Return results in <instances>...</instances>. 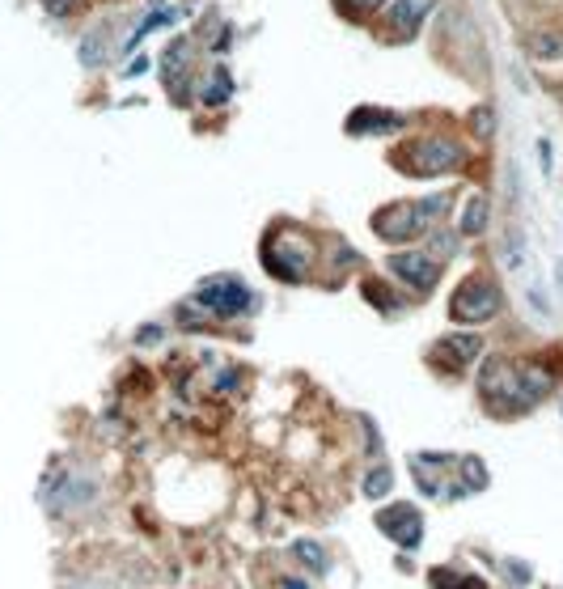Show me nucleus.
<instances>
[{"label": "nucleus", "mask_w": 563, "mask_h": 589, "mask_svg": "<svg viewBox=\"0 0 563 589\" xmlns=\"http://www.w3.org/2000/svg\"><path fill=\"white\" fill-rule=\"evenodd\" d=\"M550 382H555L550 369L495 356V361H487V369H483V399L495 407H504V411H525V407H534L538 399L550 391Z\"/></svg>", "instance_id": "nucleus-1"}, {"label": "nucleus", "mask_w": 563, "mask_h": 589, "mask_svg": "<svg viewBox=\"0 0 563 589\" xmlns=\"http://www.w3.org/2000/svg\"><path fill=\"white\" fill-rule=\"evenodd\" d=\"M390 271H394L399 281H407L411 289H420V293L437 284V259H428V254H420V251L390 254Z\"/></svg>", "instance_id": "nucleus-7"}, {"label": "nucleus", "mask_w": 563, "mask_h": 589, "mask_svg": "<svg viewBox=\"0 0 563 589\" xmlns=\"http://www.w3.org/2000/svg\"><path fill=\"white\" fill-rule=\"evenodd\" d=\"M195 297H199V306H208L212 314H220V318H237V314H250V309H254V293H250L242 281H234V276L204 281L195 289Z\"/></svg>", "instance_id": "nucleus-4"}, {"label": "nucleus", "mask_w": 563, "mask_h": 589, "mask_svg": "<svg viewBox=\"0 0 563 589\" xmlns=\"http://www.w3.org/2000/svg\"><path fill=\"white\" fill-rule=\"evenodd\" d=\"M182 60H187V42H174V47H170V51L162 56V72H165V85H170V94H179Z\"/></svg>", "instance_id": "nucleus-10"}, {"label": "nucleus", "mask_w": 563, "mask_h": 589, "mask_svg": "<svg viewBox=\"0 0 563 589\" xmlns=\"http://www.w3.org/2000/svg\"><path fill=\"white\" fill-rule=\"evenodd\" d=\"M297 551H301V556H305V560H309V564H318V568H322V556H318V551H314V543H301V548H297Z\"/></svg>", "instance_id": "nucleus-17"}, {"label": "nucleus", "mask_w": 563, "mask_h": 589, "mask_svg": "<svg viewBox=\"0 0 563 589\" xmlns=\"http://www.w3.org/2000/svg\"><path fill=\"white\" fill-rule=\"evenodd\" d=\"M344 5H352V9H377V5H385V0H344Z\"/></svg>", "instance_id": "nucleus-18"}, {"label": "nucleus", "mask_w": 563, "mask_h": 589, "mask_svg": "<svg viewBox=\"0 0 563 589\" xmlns=\"http://www.w3.org/2000/svg\"><path fill=\"white\" fill-rule=\"evenodd\" d=\"M220 98H229V81H225V77H217V81H212V89H208V106H217Z\"/></svg>", "instance_id": "nucleus-15"}, {"label": "nucleus", "mask_w": 563, "mask_h": 589, "mask_svg": "<svg viewBox=\"0 0 563 589\" xmlns=\"http://www.w3.org/2000/svg\"><path fill=\"white\" fill-rule=\"evenodd\" d=\"M385 488H390V475H385V471H373L369 483H365V492H369V496H382Z\"/></svg>", "instance_id": "nucleus-14"}, {"label": "nucleus", "mask_w": 563, "mask_h": 589, "mask_svg": "<svg viewBox=\"0 0 563 589\" xmlns=\"http://www.w3.org/2000/svg\"><path fill=\"white\" fill-rule=\"evenodd\" d=\"M440 204H445V196H437L432 204H428V199H420V204H390V208H382L373 216V229L390 242H407V238H415V234H424L428 225L437 221Z\"/></svg>", "instance_id": "nucleus-2"}, {"label": "nucleus", "mask_w": 563, "mask_h": 589, "mask_svg": "<svg viewBox=\"0 0 563 589\" xmlns=\"http://www.w3.org/2000/svg\"><path fill=\"white\" fill-rule=\"evenodd\" d=\"M399 161L411 170V179H428V174H449V170H457L466 161V153H462L457 141L432 136V141H411L399 153Z\"/></svg>", "instance_id": "nucleus-3"}, {"label": "nucleus", "mask_w": 563, "mask_h": 589, "mask_svg": "<svg viewBox=\"0 0 563 589\" xmlns=\"http://www.w3.org/2000/svg\"><path fill=\"white\" fill-rule=\"evenodd\" d=\"M500 306H504V297H500V289L492 281H466L454 293L449 314H454L457 323H487V318L500 314Z\"/></svg>", "instance_id": "nucleus-5"}, {"label": "nucleus", "mask_w": 563, "mask_h": 589, "mask_svg": "<svg viewBox=\"0 0 563 589\" xmlns=\"http://www.w3.org/2000/svg\"><path fill=\"white\" fill-rule=\"evenodd\" d=\"M382 530L399 543V548H407V551H415L420 548V534H424V521H420V513H415L411 505H394V509H385L382 518Z\"/></svg>", "instance_id": "nucleus-6"}, {"label": "nucleus", "mask_w": 563, "mask_h": 589, "mask_svg": "<svg viewBox=\"0 0 563 589\" xmlns=\"http://www.w3.org/2000/svg\"><path fill=\"white\" fill-rule=\"evenodd\" d=\"M42 5H47V14H55V17L72 14V0H42Z\"/></svg>", "instance_id": "nucleus-16"}, {"label": "nucleus", "mask_w": 563, "mask_h": 589, "mask_svg": "<svg viewBox=\"0 0 563 589\" xmlns=\"http://www.w3.org/2000/svg\"><path fill=\"white\" fill-rule=\"evenodd\" d=\"M483 225H487V204H483V199H470L466 212H462V221H457V229H462V234H479Z\"/></svg>", "instance_id": "nucleus-12"}, {"label": "nucleus", "mask_w": 563, "mask_h": 589, "mask_svg": "<svg viewBox=\"0 0 563 589\" xmlns=\"http://www.w3.org/2000/svg\"><path fill=\"white\" fill-rule=\"evenodd\" d=\"M470 124H475V132H479V141H487V136H492V111H487V106H483V111H475V119H470Z\"/></svg>", "instance_id": "nucleus-13"}, {"label": "nucleus", "mask_w": 563, "mask_h": 589, "mask_svg": "<svg viewBox=\"0 0 563 589\" xmlns=\"http://www.w3.org/2000/svg\"><path fill=\"white\" fill-rule=\"evenodd\" d=\"M377 127H399V115H369V111H356L347 119V132H377Z\"/></svg>", "instance_id": "nucleus-11"}, {"label": "nucleus", "mask_w": 563, "mask_h": 589, "mask_svg": "<svg viewBox=\"0 0 563 589\" xmlns=\"http://www.w3.org/2000/svg\"><path fill=\"white\" fill-rule=\"evenodd\" d=\"M432 5H437V0H394V5H390V26L399 30L402 39H411L415 30H420V22L432 14Z\"/></svg>", "instance_id": "nucleus-9"}, {"label": "nucleus", "mask_w": 563, "mask_h": 589, "mask_svg": "<svg viewBox=\"0 0 563 589\" xmlns=\"http://www.w3.org/2000/svg\"><path fill=\"white\" fill-rule=\"evenodd\" d=\"M483 352V339L479 336H462V339H440L432 348V365H440L445 373H457L462 365H470L475 356Z\"/></svg>", "instance_id": "nucleus-8"}, {"label": "nucleus", "mask_w": 563, "mask_h": 589, "mask_svg": "<svg viewBox=\"0 0 563 589\" xmlns=\"http://www.w3.org/2000/svg\"><path fill=\"white\" fill-rule=\"evenodd\" d=\"M284 589H305V585H284Z\"/></svg>", "instance_id": "nucleus-19"}]
</instances>
